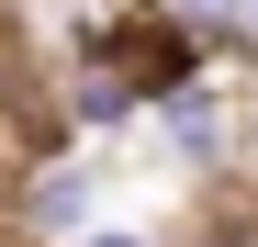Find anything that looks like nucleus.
Segmentation results:
<instances>
[{"label":"nucleus","mask_w":258,"mask_h":247,"mask_svg":"<svg viewBox=\"0 0 258 247\" xmlns=\"http://www.w3.org/2000/svg\"><path fill=\"white\" fill-rule=\"evenodd\" d=\"M112 68H146L135 90H168V79H180V34H168V23H135V34H112Z\"/></svg>","instance_id":"obj_1"}]
</instances>
